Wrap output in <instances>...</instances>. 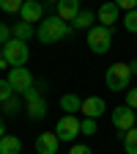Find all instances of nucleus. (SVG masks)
Instances as JSON below:
<instances>
[{
	"instance_id": "1",
	"label": "nucleus",
	"mask_w": 137,
	"mask_h": 154,
	"mask_svg": "<svg viewBox=\"0 0 137 154\" xmlns=\"http://www.w3.org/2000/svg\"><path fill=\"white\" fill-rule=\"evenodd\" d=\"M71 25L69 22H63L61 17H47V19H41L38 22V28H36V38L41 44H58L61 38H66V36H71Z\"/></svg>"
},
{
	"instance_id": "2",
	"label": "nucleus",
	"mask_w": 137,
	"mask_h": 154,
	"mask_svg": "<svg viewBox=\"0 0 137 154\" xmlns=\"http://www.w3.org/2000/svg\"><path fill=\"white\" fill-rule=\"evenodd\" d=\"M110 47H112V28L93 25L88 30V50L93 55H104V52H110Z\"/></svg>"
},
{
	"instance_id": "3",
	"label": "nucleus",
	"mask_w": 137,
	"mask_h": 154,
	"mask_svg": "<svg viewBox=\"0 0 137 154\" xmlns=\"http://www.w3.org/2000/svg\"><path fill=\"white\" fill-rule=\"evenodd\" d=\"M3 58H6L8 69H14V66H25L28 58H30V47H28V42H22V38H11L8 44H3Z\"/></svg>"
},
{
	"instance_id": "4",
	"label": "nucleus",
	"mask_w": 137,
	"mask_h": 154,
	"mask_svg": "<svg viewBox=\"0 0 137 154\" xmlns=\"http://www.w3.org/2000/svg\"><path fill=\"white\" fill-rule=\"evenodd\" d=\"M129 80H132L129 63H112V66H107L104 83H107L110 91H129Z\"/></svg>"
},
{
	"instance_id": "5",
	"label": "nucleus",
	"mask_w": 137,
	"mask_h": 154,
	"mask_svg": "<svg viewBox=\"0 0 137 154\" xmlns=\"http://www.w3.org/2000/svg\"><path fill=\"white\" fill-rule=\"evenodd\" d=\"M112 127L118 129V140L124 138V132L134 129L137 127V110H132L129 105H118V107H112Z\"/></svg>"
},
{
	"instance_id": "6",
	"label": "nucleus",
	"mask_w": 137,
	"mask_h": 154,
	"mask_svg": "<svg viewBox=\"0 0 137 154\" xmlns=\"http://www.w3.org/2000/svg\"><path fill=\"white\" fill-rule=\"evenodd\" d=\"M80 121L82 119H77V116H66V113L61 116V121H58V127H55V135L61 138V143H74L77 135H82Z\"/></svg>"
},
{
	"instance_id": "7",
	"label": "nucleus",
	"mask_w": 137,
	"mask_h": 154,
	"mask_svg": "<svg viewBox=\"0 0 137 154\" xmlns=\"http://www.w3.org/2000/svg\"><path fill=\"white\" fill-rule=\"evenodd\" d=\"M25 99H28V116L33 121H41L47 116V102L41 96V88H28L25 91Z\"/></svg>"
},
{
	"instance_id": "8",
	"label": "nucleus",
	"mask_w": 137,
	"mask_h": 154,
	"mask_svg": "<svg viewBox=\"0 0 137 154\" xmlns=\"http://www.w3.org/2000/svg\"><path fill=\"white\" fill-rule=\"evenodd\" d=\"M6 80L11 83V88L16 94H25L28 88H33V74H30L28 66H14V69H8V77H6Z\"/></svg>"
},
{
	"instance_id": "9",
	"label": "nucleus",
	"mask_w": 137,
	"mask_h": 154,
	"mask_svg": "<svg viewBox=\"0 0 137 154\" xmlns=\"http://www.w3.org/2000/svg\"><path fill=\"white\" fill-rule=\"evenodd\" d=\"M41 17H44V3L41 0H25L22 11H19V19L33 25V22H41Z\"/></svg>"
},
{
	"instance_id": "10",
	"label": "nucleus",
	"mask_w": 137,
	"mask_h": 154,
	"mask_svg": "<svg viewBox=\"0 0 137 154\" xmlns=\"http://www.w3.org/2000/svg\"><path fill=\"white\" fill-rule=\"evenodd\" d=\"M58 146H61V138L55 132H41L36 138V154H58Z\"/></svg>"
},
{
	"instance_id": "11",
	"label": "nucleus",
	"mask_w": 137,
	"mask_h": 154,
	"mask_svg": "<svg viewBox=\"0 0 137 154\" xmlns=\"http://www.w3.org/2000/svg\"><path fill=\"white\" fill-rule=\"evenodd\" d=\"M107 110L104 99L102 96H88V99H82V119H102Z\"/></svg>"
},
{
	"instance_id": "12",
	"label": "nucleus",
	"mask_w": 137,
	"mask_h": 154,
	"mask_svg": "<svg viewBox=\"0 0 137 154\" xmlns=\"http://www.w3.org/2000/svg\"><path fill=\"white\" fill-rule=\"evenodd\" d=\"M118 17H121V8L112 3V0H107V3L99 6V25L104 28H112L115 22H118Z\"/></svg>"
},
{
	"instance_id": "13",
	"label": "nucleus",
	"mask_w": 137,
	"mask_h": 154,
	"mask_svg": "<svg viewBox=\"0 0 137 154\" xmlns=\"http://www.w3.org/2000/svg\"><path fill=\"white\" fill-rule=\"evenodd\" d=\"M80 11H82V8H80V0H61V3L55 6V14L61 17L63 22H69V25L74 22V17L80 14Z\"/></svg>"
},
{
	"instance_id": "14",
	"label": "nucleus",
	"mask_w": 137,
	"mask_h": 154,
	"mask_svg": "<svg viewBox=\"0 0 137 154\" xmlns=\"http://www.w3.org/2000/svg\"><path fill=\"white\" fill-rule=\"evenodd\" d=\"M61 110H63L66 116L82 113V96H77V94H63V96H61Z\"/></svg>"
},
{
	"instance_id": "15",
	"label": "nucleus",
	"mask_w": 137,
	"mask_h": 154,
	"mask_svg": "<svg viewBox=\"0 0 137 154\" xmlns=\"http://www.w3.org/2000/svg\"><path fill=\"white\" fill-rule=\"evenodd\" d=\"M93 22H96V11H88V8H82L80 14L74 17L71 28H74V30H91V28H93Z\"/></svg>"
},
{
	"instance_id": "16",
	"label": "nucleus",
	"mask_w": 137,
	"mask_h": 154,
	"mask_svg": "<svg viewBox=\"0 0 137 154\" xmlns=\"http://www.w3.org/2000/svg\"><path fill=\"white\" fill-rule=\"evenodd\" d=\"M22 151V140L16 135H3L0 138V154H19Z\"/></svg>"
},
{
	"instance_id": "17",
	"label": "nucleus",
	"mask_w": 137,
	"mask_h": 154,
	"mask_svg": "<svg viewBox=\"0 0 137 154\" xmlns=\"http://www.w3.org/2000/svg\"><path fill=\"white\" fill-rule=\"evenodd\" d=\"M121 143H124V151H126V154H137V127L129 129V132H124Z\"/></svg>"
},
{
	"instance_id": "18",
	"label": "nucleus",
	"mask_w": 137,
	"mask_h": 154,
	"mask_svg": "<svg viewBox=\"0 0 137 154\" xmlns=\"http://www.w3.org/2000/svg\"><path fill=\"white\" fill-rule=\"evenodd\" d=\"M11 33H14V38H22V42H28V38L33 36V25H30V22H22V19H19V22L11 28Z\"/></svg>"
},
{
	"instance_id": "19",
	"label": "nucleus",
	"mask_w": 137,
	"mask_h": 154,
	"mask_svg": "<svg viewBox=\"0 0 137 154\" xmlns=\"http://www.w3.org/2000/svg\"><path fill=\"white\" fill-rule=\"evenodd\" d=\"M0 107H3V113H6V116H11V119H14V116H16L19 110H22V102H19L16 96H11V99L0 102Z\"/></svg>"
},
{
	"instance_id": "20",
	"label": "nucleus",
	"mask_w": 137,
	"mask_h": 154,
	"mask_svg": "<svg viewBox=\"0 0 137 154\" xmlns=\"http://www.w3.org/2000/svg\"><path fill=\"white\" fill-rule=\"evenodd\" d=\"M22 6H25V0H0V8L6 14H19Z\"/></svg>"
},
{
	"instance_id": "21",
	"label": "nucleus",
	"mask_w": 137,
	"mask_h": 154,
	"mask_svg": "<svg viewBox=\"0 0 137 154\" xmlns=\"http://www.w3.org/2000/svg\"><path fill=\"white\" fill-rule=\"evenodd\" d=\"M124 28H126L129 33H137V8L124 14Z\"/></svg>"
},
{
	"instance_id": "22",
	"label": "nucleus",
	"mask_w": 137,
	"mask_h": 154,
	"mask_svg": "<svg viewBox=\"0 0 137 154\" xmlns=\"http://www.w3.org/2000/svg\"><path fill=\"white\" fill-rule=\"evenodd\" d=\"M80 129H82V135H88V138L96 135V129H99V127H96V119H82L80 121Z\"/></svg>"
},
{
	"instance_id": "23",
	"label": "nucleus",
	"mask_w": 137,
	"mask_h": 154,
	"mask_svg": "<svg viewBox=\"0 0 137 154\" xmlns=\"http://www.w3.org/2000/svg\"><path fill=\"white\" fill-rule=\"evenodd\" d=\"M11 96H14V88H11V83H8L6 77H3V80H0V102L11 99Z\"/></svg>"
},
{
	"instance_id": "24",
	"label": "nucleus",
	"mask_w": 137,
	"mask_h": 154,
	"mask_svg": "<svg viewBox=\"0 0 137 154\" xmlns=\"http://www.w3.org/2000/svg\"><path fill=\"white\" fill-rule=\"evenodd\" d=\"M14 38V33H11V28L6 25V22H0V44H8Z\"/></svg>"
},
{
	"instance_id": "25",
	"label": "nucleus",
	"mask_w": 137,
	"mask_h": 154,
	"mask_svg": "<svg viewBox=\"0 0 137 154\" xmlns=\"http://www.w3.org/2000/svg\"><path fill=\"white\" fill-rule=\"evenodd\" d=\"M112 3L118 6L124 14H126V11H134V8H137V0H112Z\"/></svg>"
},
{
	"instance_id": "26",
	"label": "nucleus",
	"mask_w": 137,
	"mask_h": 154,
	"mask_svg": "<svg viewBox=\"0 0 137 154\" xmlns=\"http://www.w3.org/2000/svg\"><path fill=\"white\" fill-rule=\"evenodd\" d=\"M124 105H129L132 110H137V88H129L126 91V102Z\"/></svg>"
},
{
	"instance_id": "27",
	"label": "nucleus",
	"mask_w": 137,
	"mask_h": 154,
	"mask_svg": "<svg viewBox=\"0 0 137 154\" xmlns=\"http://www.w3.org/2000/svg\"><path fill=\"white\" fill-rule=\"evenodd\" d=\"M69 154H93V149L85 146V143H74V146L69 149Z\"/></svg>"
},
{
	"instance_id": "28",
	"label": "nucleus",
	"mask_w": 137,
	"mask_h": 154,
	"mask_svg": "<svg viewBox=\"0 0 137 154\" xmlns=\"http://www.w3.org/2000/svg\"><path fill=\"white\" fill-rule=\"evenodd\" d=\"M0 69H8V63H6V58H3V44H0Z\"/></svg>"
},
{
	"instance_id": "29",
	"label": "nucleus",
	"mask_w": 137,
	"mask_h": 154,
	"mask_svg": "<svg viewBox=\"0 0 137 154\" xmlns=\"http://www.w3.org/2000/svg\"><path fill=\"white\" fill-rule=\"evenodd\" d=\"M129 69H132V74H137V58H134V61H129Z\"/></svg>"
},
{
	"instance_id": "30",
	"label": "nucleus",
	"mask_w": 137,
	"mask_h": 154,
	"mask_svg": "<svg viewBox=\"0 0 137 154\" xmlns=\"http://www.w3.org/2000/svg\"><path fill=\"white\" fill-rule=\"evenodd\" d=\"M6 135V127H3V119H0V138Z\"/></svg>"
},
{
	"instance_id": "31",
	"label": "nucleus",
	"mask_w": 137,
	"mask_h": 154,
	"mask_svg": "<svg viewBox=\"0 0 137 154\" xmlns=\"http://www.w3.org/2000/svg\"><path fill=\"white\" fill-rule=\"evenodd\" d=\"M58 3H61V0H47V6H58Z\"/></svg>"
}]
</instances>
